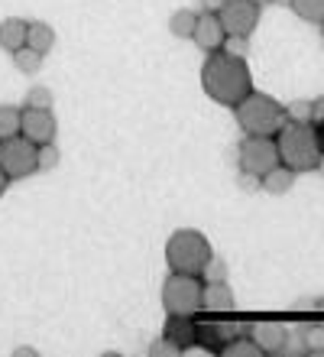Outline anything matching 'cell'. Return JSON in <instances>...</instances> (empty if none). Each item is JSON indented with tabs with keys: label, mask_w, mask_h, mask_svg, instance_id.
I'll return each instance as SVG.
<instances>
[{
	"label": "cell",
	"mask_w": 324,
	"mask_h": 357,
	"mask_svg": "<svg viewBox=\"0 0 324 357\" xmlns=\"http://www.w3.org/2000/svg\"><path fill=\"white\" fill-rule=\"evenodd\" d=\"M292 185H295V172L288 169V166H282V162L259 178V188H266L269 195H286Z\"/></svg>",
	"instance_id": "9a60e30c"
},
{
	"label": "cell",
	"mask_w": 324,
	"mask_h": 357,
	"mask_svg": "<svg viewBox=\"0 0 324 357\" xmlns=\"http://www.w3.org/2000/svg\"><path fill=\"white\" fill-rule=\"evenodd\" d=\"M286 117H292V121H311V104L308 101H292L286 107Z\"/></svg>",
	"instance_id": "4316f807"
},
{
	"label": "cell",
	"mask_w": 324,
	"mask_h": 357,
	"mask_svg": "<svg viewBox=\"0 0 324 357\" xmlns=\"http://www.w3.org/2000/svg\"><path fill=\"white\" fill-rule=\"evenodd\" d=\"M233 292L231 286H227V280L221 282H208V286H201V309L204 312H233Z\"/></svg>",
	"instance_id": "7c38bea8"
},
{
	"label": "cell",
	"mask_w": 324,
	"mask_h": 357,
	"mask_svg": "<svg viewBox=\"0 0 324 357\" xmlns=\"http://www.w3.org/2000/svg\"><path fill=\"white\" fill-rule=\"evenodd\" d=\"M7 185H10V178L3 176V169H0V195H3V192H7Z\"/></svg>",
	"instance_id": "4dcf8cb0"
},
{
	"label": "cell",
	"mask_w": 324,
	"mask_h": 357,
	"mask_svg": "<svg viewBox=\"0 0 324 357\" xmlns=\"http://www.w3.org/2000/svg\"><path fill=\"white\" fill-rule=\"evenodd\" d=\"M20 107H10V104H3L0 107V140H7V137H17L20 133Z\"/></svg>",
	"instance_id": "44dd1931"
},
{
	"label": "cell",
	"mask_w": 324,
	"mask_h": 357,
	"mask_svg": "<svg viewBox=\"0 0 324 357\" xmlns=\"http://www.w3.org/2000/svg\"><path fill=\"white\" fill-rule=\"evenodd\" d=\"M318 169H321V172H324V160H318Z\"/></svg>",
	"instance_id": "836d02e7"
},
{
	"label": "cell",
	"mask_w": 324,
	"mask_h": 357,
	"mask_svg": "<svg viewBox=\"0 0 324 357\" xmlns=\"http://www.w3.org/2000/svg\"><path fill=\"white\" fill-rule=\"evenodd\" d=\"M211 257V244L201 231H192V227H182L169 237L166 244V260L172 266V273H188V276H201L204 264Z\"/></svg>",
	"instance_id": "277c9868"
},
{
	"label": "cell",
	"mask_w": 324,
	"mask_h": 357,
	"mask_svg": "<svg viewBox=\"0 0 324 357\" xmlns=\"http://www.w3.org/2000/svg\"><path fill=\"white\" fill-rule=\"evenodd\" d=\"M279 162L288 166L292 172H311L318 169L321 160V146H318V133L308 121H292L279 127Z\"/></svg>",
	"instance_id": "7a4b0ae2"
},
{
	"label": "cell",
	"mask_w": 324,
	"mask_h": 357,
	"mask_svg": "<svg viewBox=\"0 0 324 357\" xmlns=\"http://www.w3.org/2000/svg\"><path fill=\"white\" fill-rule=\"evenodd\" d=\"M224 0H201V7L204 10H211V13H217V7H221Z\"/></svg>",
	"instance_id": "f546056e"
},
{
	"label": "cell",
	"mask_w": 324,
	"mask_h": 357,
	"mask_svg": "<svg viewBox=\"0 0 324 357\" xmlns=\"http://www.w3.org/2000/svg\"><path fill=\"white\" fill-rule=\"evenodd\" d=\"M272 3H279V7H288V3H292V0H272Z\"/></svg>",
	"instance_id": "1f68e13d"
},
{
	"label": "cell",
	"mask_w": 324,
	"mask_h": 357,
	"mask_svg": "<svg viewBox=\"0 0 324 357\" xmlns=\"http://www.w3.org/2000/svg\"><path fill=\"white\" fill-rule=\"evenodd\" d=\"M250 335L263 354H288V331L282 328V325H276V321L250 325Z\"/></svg>",
	"instance_id": "30bf717a"
},
{
	"label": "cell",
	"mask_w": 324,
	"mask_h": 357,
	"mask_svg": "<svg viewBox=\"0 0 324 357\" xmlns=\"http://www.w3.org/2000/svg\"><path fill=\"white\" fill-rule=\"evenodd\" d=\"M20 133L26 137L29 143H52L56 140V117H52V107H26L20 114Z\"/></svg>",
	"instance_id": "9c48e42d"
},
{
	"label": "cell",
	"mask_w": 324,
	"mask_h": 357,
	"mask_svg": "<svg viewBox=\"0 0 324 357\" xmlns=\"http://www.w3.org/2000/svg\"><path fill=\"white\" fill-rule=\"evenodd\" d=\"M194 13L192 10H176V13H172V17H169V33H172V36H178V39H188L194 33Z\"/></svg>",
	"instance_id": "ac0fdd59"
},
{
	"label": "cell",
	"mask_w": 324,
	"mask_h": 357,
	"mask_svg": "<svg viewBox=\"0 0 324 357\" xmlns=\"http://www.w3.org/2000/svg\"><path fill=\"white\" fill-rule=\"evenodd\" d=\"M224 357H263V351H259V344L253 338H243V335H237V338H231L227 344L221 348Z\"/></svg>",
	"instance_id": "e0dca14e"
},
{
	"label": "cell",
	"mask_w": 324,
	"mask_h": 357,
	"mask_svg": "<svg viewBox=\"0 0 324 357\" xmlns=\"http://www.w3.org/2000/svg\"><path fill=\"white\" fill-rule=\"evenodd\" d=\"M233 107H237V123H240L250 137H272V133H279V127L286 123V107H282L276 98H269V94L250 91L240 104H233Z\"/></svg>",
	"instance_id": "3957f363"
},
{
	"label": "cell",
	"mask_w": 324,
	"mask_h": 357,
	"mask_svg": "<svg viewBox=\"0 0 324 357\" xmlns=\"http://www.w3.org/2000/svg\"><path fill=\"white\" fill-rule=\"evenodd\" d=\"M217 20L227 36H250L259 23V3L253 0H224L217 7Z\"/></svg>",
	"instance_id": "ba28073f"
},
{
	"label": "cell",
	"mask_w": 324,
	"mask_h": 357,
	"mask_svg": "<svg viewBox=\"0 0 324 357\" xmlns=\"http://www.w3.org/2000/svg\"><path fill=\"white\" fill-rule=\"evenodd\" d=\"M166 338H172L178 348H185L194 341V325L188 321V315H172L166 325Z\"/></svg>",
	"instance_id": "2e32d148"
},
{
	"label": "cell",
	"mask_w": 324,
	"mask_h": 357,
	"mask_svg": "<svg viewBox=\"0 0 324 357\" xmlns=\"http://www.w3.org/2000/svg\"><path fill=\"white\" fill-rule=\"evenodd\" d=\"M26 46L36 49L39 56L52 52V46H56V29L49 26V23H43V20H33V23H26Z\"/></svg>",
	"instance_id": "5bb4252c"
},
{
	"label": "cell",
	"mask_w": 324,
	"mask_h": 357,
	"mask_svg": "<svg viewBox=\"0 0 324 357\" xmlns=\"http://www.w3.org/2000/svg\"><path fill=\"white\" fill-rule=\"evenodd\" d=\"M0 169L3 176L13 182V178H26L36 169V143H29L26 137H7L0 140Z\"/></svg>",
	"instance_id": "8992f818"
},
{
	"label": "cell",
	"mask_w": 324,
	"mask_h": 357,
	"mask_svg": "<svg viewBox=\"0 0 324 357\" xmlns=\"http://www.w3.org/2000/svg\"><path fill=\"white\" fill-rule=\"evenodd\" d=\"M13 66H17L23 75H36L39 68H43V56H39L36 49L23 46V49H17V52H13Z\"/></svg>",
	"instance_id": "d6986e66"
},
{
	"label": "cell",
	"mask_w": 324,
	"mask_h": 357,
	"mask_svg": "<svg viewBox=\"0 0 324 357\" xmlns=\"http://www.w3.org/2000/svg\"><path fill=\"white\" fill-rule=\"evenodd\" d=\"M201 85H204L208 98L233 107V104H240L243 98L253 91V78H250V68H247L243 59L214 49L211 59H208L201 68Z\"/></svg>",
	"instance_id": "6da1fadb"
},
{
	"label": "cell",
	"mask_w": 324,
	"mask_h": 357,
	"mask_svg": "<svg viewBox=\"0 0 324 357\" xmlns=\"http://www.w3.org/2000/svg\"><path fill=\"white\" fill-rule=\"evenodd\" d=\"M192 39L204 49V52H214V49H221V46H224V39H227V33H224V26H221V20H217V13L204 10L201 17L194 20V33H192Z\"/></svg>",
	"instance_id": "8fae6325"
},
{
	"label": "cell",
	"mask_w": 324,
	"mask_h": 357,
	"mask_svg": "<svg viewBox=\"0 0 324 357\" xmlns=\"http://www.w3.org/2000/svg\"><path fill=\"white\" fill-rule=\"evenodd\" d=\"M59 160H62V156H59V146L56 143H39L36 146V169H56L59 166Z\"/></svg>",
	"instance_id": "603a6c76"
},
{
	"label": "cell",
	"mask_w": 324,
	"mask_h": 357,
	"mask_svg": "<svg viewBox=\"0 0 324 357\" xmlns=\"http://www.w3.org/2000/svg\"><path fill=\"white\" fill-rule=\"evenodd\" d=\"M302 344H305V354H324V328L305 325L302 328Z\"/></svg>",
	"instance_id": "7402d4cb"
},
{
	"label": "cell",
	"mask_w": 324,
	"mask_h": 357,
	"mask_svg": "<svg viewBox=\"0 0 324 357\" xmlns=\"http://www.w3.org/2000/svg\"><path fill=\"white\" fill-rule=\"evenodd\" d=\"M162 305L169 315H194L201 312V282L188 273H172L162 282Z\"/></svg>",
	"instance_id": "5b68a950"
},
{
	"label": "cell",
	"mask_w": 324,
	"mask_h": 357,
	"mask_svg": "<svg viewBox=\"0 0 324 357\" xmlns=\"http://www.w3.org/2000/svg\"><path fill=\"white\" fill-rule=\"evenodd\" d=\"M279 166V146L272 137H247L240 143V169L250 176H266Z\"/></svg>",
	"instance_id": "52a82bcc"
},
{
	"label": "cell",
	"mask_w": 324,
	"mask_h": 357,
	"mask_svg": "<svg viewBox=\"0 0 324 357\" xmlns=\"http://www.w3.org/2000/svg\"><path fill=\"white\" fill-rule=\"evenodd\" d=\"M201 276L208 282H221V280H227V264H224L221 257H208V264H204V270H201Z\"/></svg>",
	"instance_id": "cb8c5ba5"
},
{
	"label": "cell",
	"mask_w": 324,
	"mask_h": 357,
	"mask_svg": "<svg viewBox=\"0 0 324 357\" xmlns=\"http://www.w3.org/2000/svg\"><path fill=\"white\" fill-rule=\"evenodd\" d=\"M288 7L308 23H324V0H292Z\"/></svg>",
	"instance_id": "ffe728a7"
},
{
	"label": "cell",
	"mask_w": 324,
	"mask_h": 357,
	"mask_svg": "<svg viewBox=\"0 0 324 357\" xmlns=\"http://www.w3.org/2000/svg\"><path fill=\"white\" fill-rule=\"evenodd\" d=\"M318 312H324V299H318Z\"/></svg>",
	"instance_id": "d6a6232c"
},
{
	"label": "cell",
	"mask_w": 324,
	"mask_h": 357,
	"mask_svg": "<svg viewBox=\"0 0 324 357\" xmlns=\"http://www.w3.org/2000/svg\"><path fill=\"white\" fill-rule=\"evenodd\" d=\"M253 3H259V7H263V3H266V0H253Z\"/></svg>",
	"instance_id": "e575fe53"
},
{
	"label": "cell",
	"mask_w": 324,
	"mask_h": 357,
	"mask_svg": "<svg viewBox=\"0 0 324 357\" xmlns=\"http://www.w3.org/2000/svg\"><path fill=\"white\" fill-rule=\"evenodd\" d=\"M26 107H52V91L43 85H33L26 91Z\"/></svg>",
	"instance_id": "d4e9b609"
},
{
	"label": "cell",
	"mask_w": 324,
	"mask_h": 357,
	"mask_svg": "<svg viewBox=\"0 0 324 357\" xmlns=\"http://www.w3.org/2000/svg\"><path fill=\"white\" fill-rule=\"evenodd\" d=\"M23 46H26V20H20V17L0 20V49H7L10 56H13Z\"/></svg>",
	"instance_id": "4fadbf2b"
},
{
	"label": "cell",
	"mask_w": 324,
	"mask_h": 357,
	"mask_svg": "<svg viewBox=\"0 0 324 357\" xmlns=\"http://www.w3.org/2000/svg\"><path fill=\"white\" fill-rule=\"evenodd\" d=\"M311 121H318V123L324 121V98H318V101L311 104Z\"/></svg>",
	"instance_id": "f1b7e54d"
},
{
	"label": "cell",
	"mask_w": 324,
	"mask_h": 357,
	"mask_svg": "<svg viewBox=\"0 0 324 357\" xmlns=\"http://www.w3.org/2000/svg\"><path fill=\"white\" fill-rule=\"evenodd\" d=\"M224 52H231V56L243 59L250 52V36H227L224 39Z\"/></svg>",
	"instance_id": "484cf974"
},
{
	"label": "cell",
	"mask_w": 324,
	"mask_h": 357,
	"mask_svg": "<svg viewBox=\"0 0 324 357\" xmlns=\"http://www.w3.org/2000/svg\"><path fill=\"white\" fill-rule=\"evenodd\" d=\"M149 354H153V357H159V354H182V348H178L172 338H159V341H153V344H149Z\"/></svg>",
	"instance_id": "83f0119b"
}]
</instances>
